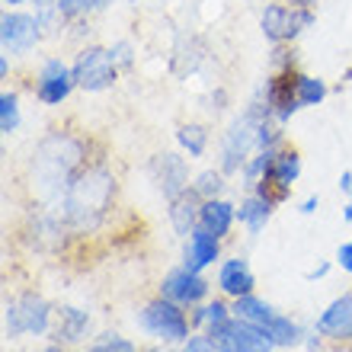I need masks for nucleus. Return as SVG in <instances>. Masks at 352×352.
<instances>
[{
  "label": "nucleus",
  "instance_id": "nucleus-1",
  "mask_svg": "<svg viewBox=\"0 0 352 352\" xmlns=\"http://www.w3.org/2000/svg\"><path fill=\"white\" fill-rule=\"evenodd\" d=\"M116 199V176L100 164H87L61 195V221L71 228H96Z\"/></svg>",
  "mask_w": 352,
  "mask_h": 352
},
{
  "label": "nucleus",
  "instance_id": "nucleus-40",
  "mask_svg": "<svg viewBox=\"0 0 352 352\" xmlns=\"http://www.w3.org/2000/svg\"><path fill=\"white\" fill-rule=\"evenodd\" d=\"M26 3H32V0H3L7 10H19V7H26Z\"/></svg>",
  "mask_w": 352,
  "mask_h": 352
},
{
  "label": "nucleus",
  "instance_id": "nucleus-31",
  "mask_svg": "<svg viewBox=\"0 0 352 352\" xmlns=\"http://www.w3.org/2000/svg\"><path fill=\"white\" fill-rule=\"evenodd\" d=\"M292 67H298L295 45H272V52H269V71H292Z\"/></svg>",
  "mask_w": 352,
  "mask_h": 352
},
{
  "label": "nucleus",
  "instance_id": "nucleus-43",
  "mask_svg": "<svg viewBox=\"0 0 352 352\" xmlns=\"http://www.w3.org/2000/svg\"><path fill=\"white\" fill-rule=\"evenodd\" d=\"M138 352H164V349H160V346H141Z\"/></svg>",
  "mask_w": 352,
  "mask_h": 352
},
{
  "label": "nucleus",
  "instance_id": "nucleus-28",
  "mask_svg": "<svg viewBox=\"0 0 352 352\" xmlns=\"http://www.w3.org/2000/svg\"><path fill=\"white\" fill-rule=\"evenodd\" d=\"M116 0H58V7L65 13L67 23H77V19H90L93 13H102L109 10Z\"/></svg>",
  "mask_w": 352,
  "mask_h": 352
},
{
  "label": "nucleus",
  "instance_id": "nucleus-41",
  "mask_svg": "<svg viewBox=\"0 0 352 352\" xmlns=\"http://www.w3.org/2000/svg\"><path fill=\"white\" fill-rule=\"evenodd\" d=\"M343 221H346V224H352V199L343 205Z\"/></svg>",
  "mask_w": 352,
  "mask_h": 352
},
{
  "label": "nucleus",
  "instance_id": "nucleus-5",
  "mask_svg": "<svg viewBox=\"0 0 352 352\" xmlns=\"http://www.w3.org/2000/svg\"><path fill=\"white\" fill-rule=\"evenodd\" d=\"M71 74H74L77 90L102 93V90H112V87H116L122 67L116 65L112 48H106V45H80L77 48V55H74V61H71Z\"/></svg>",
  "mask_w": 352,
  "mask_h": 352
},
{
  "label": "nucleus",
  "instance_id": "nucleus-20",
  "mask_svg": "<svg viewBox=\"0 0 352 352\" xmlns=\"http://www.w3.org/2000/svg\"><path fill=\"white\" fill-rule=\"evenodd\" d=\"M272 212H276V205L272 202H266V199L256 195V192H247V199H241V205H237V221L256 237V234L269 224Z\"/></svg>",
  "mask_w": 352,
  "mask_h": 352
},
{
  "label": "nucleus",
  "instance_id": "nucleus-4",
  "mask_svg": "<svg viewBox=\"0 0 352 352\" xmlns=\"http://www.w3.org/2000/svg\"><path fill=\"white\" fill-rule=\"evenodd\" d=\"M52 320H55V307L36 292H19L3 307V333L10 340H19L26 333L32 336L52 333Z\"/></svg>",
  "mask_w": 352,
  "mask_h": 352
},
{
  "label": "nucleus",
  "instance_id": "nucleus-14",
  "mask_svg": "<svg viewBox=\"0 0 352 352\" xmlns=\"http://www.w3.org/2000/svg\"><path fill=\"white\" fill-rule=\"evenodd\" d=\"M314 330L327 343H352V292L327 305V311L314 320Z\"/></svg>",
  "mask_w": 352,
  "mask_h": 352
},
{
  "label": "nucleus",
  "instance_id": "nucleus-30",
  "mask_svg": "<svg viewBox=\"0 0 352 352\" xmlns=\"http://www.w3.org/2000/svg\"><path fill=\"white\" fill-rule=\"evenodd\" d=\"M84 352H138V346L131 343L129 336H122V333H100V336H93V343L87 346Z\"/></svg>",
  "mask_w": 352,
  "mask_h": 352
},
{
  "label": "nucleus",
  "instance_id": "nucleus-37",
  "mask_svg": "<svg viewBox=\"0 0 352 352\" xmlns=\"http://www.w3.org/2000/svg\"><path fill=\"white\" fill-rule=\"evenodd\" d=\"M340 192H346L352 199V170H343V173H340Z\"/></svg>",
  "mask_w": 352,
  "mask_h": 352
},
{
  "label": "nucleus",
  "instance_id": "nucleus-6",
  "mask_svg": "<svg viewBox=\"0 0 352 352\" xmlns=\"http://www.w3.org/2000/svg\"><path fill=\"white\" fill-rule=\"evenodd\" d=\"M314 10L295 7L285 0H272L260 10V32L269 45H295V38L314 23Z\"/></svg>",
  "mask_w": 352,
  "mask_h": 352
},
{
  "label": "nucleus",
  "instance_id": "nucleus-32",
  "mask_svg": "<svg viewBox=\"0 0 352 352\" xmlns=\"http://www.w3.org/2000/svg\"><path fill=\"white\" fill-rule=\"evenodd\" d=\"M112 55H116V65L122 67V71H131V65H135V45H131L129 38H119V42H112Z\"/></svg>",
  "mask_w": 352,
  "mask_h": 352
},
{
  "label": "nucleus",
  "instance_id": "nucleus-33",
  "mask_svg": "<svg viewBox=\"0 0 352 352\" xmlns=\"http://www.w3.org/2000/svg\"><path fill=\"white\" fill-rule=\"evenodd\" d=\"M179 352H218L208 333H192L186 343H179Z\"/></svg>",
  "mask_w": 352,
  "mask_h": 352
},
{
  "label": "nucleus",
  "instance_id": "nucleus-15",
  "mask_svg": "<svg viewBox=\"0 0 352 352\" xmlns=\"http://www.w3.org/2000/svg\"><path fill=\"white\" fill-rule=\"evenodd\" d=\"M87 333H90V314L84 307L74 305H61L55 311V320H52V340L61 346H77L84 343Z\"/></svg>",
  "mask_w": 352,
  "mask_h": 352
},
{
  "label": "nucleus",
  "instance_id": "nucleus-19",
  "mask_svg": "<svg viewBox=\"0 0 352 352\" xmlns=\"http://www.w3.org/2000/svg\"><path fill=\"white\" fill-rule=\"evenodd\" d=\"M234 221H237V205L228 202V199H205L202 202V212H199V224H202L205 231L218 234V237H228L234 228Z\"/></svg>",
  "mask_w": 352,
  "mask_h": 352
},
{
  "label": "nucleus",
  "instance_id": "nucleus-29",
  "mask_svg": "<svg viewBox=\"0 0 352 352\" xmlns=\"http://www.w3.org/2000/svg\"><path fill=\"white\" fill-rule=\"evenodd\" d=\"M276 151L278 148H266V151H253V157L243 164V170H241V179H243V186L250 189L253 183H260L263 176L269 173V167H272V160H276Z\"/></svg>",
  "mask_w": 352,
  "mask_h": 352
},
{
  "label": "nucleus",
  "instance_id": "nucleus-44",
  "mask_svg": "<svg viewBox=\"0 0 352 352\" xmlns=\"http://www.w3.org/2000/svg\"><path fill=\"white\" fill-rule=\"evenodd\" d=\"M343 80H346V84H352V67H346V71H343Z\"/></svg>",
  "mask_w": 352,
  "mask_h": 352
},
{
  "label": "nucleus",
  "instance_id": "nucleus-38",
  "mask_svg": "<svg viewBox=\"0 0 352 352\" xmlns=\"http://www.w3.org/2000/svg\"><path fill=\"white\" fill-rule=\"evenodd\" d=\"M327 272H330V263H320V266H317V269H311V272H307V282H317V278H324L327 276Z\"/></svg>",
  "mask_w": 352,
  "mask_h": 352
},
{
  "label": "nucleus",
  "instance_id": "nucleus-3",
  "mask_svg": "<svg viewBox=\"0 0 352 352\" xmlns=\"http://www.w3.org/2000/svg\"><path fill=\"white\" fill-rule=\"evenodd\" d=\"M138 327L164 346H179L192 336V324H189L186 307L176 305V301H170V298H164V295L151 298L148 305L141 307L138 311Z\"/></svg>",
  "mask_w": 352,
  "mask_h": 352
},
{
  "label": "nucleus",
  "instance_id": "nucleus-11",
  "mask_svg": "<svg viewBox=\"0 0 352 352\" xmlns=\"http://www.w3.org/2000/svg\"><path fill=\"white\" fill-rule=\"evenodd\" d=\"M295 80H298V67H292V71H269V77L256 90L263 96V102L269 106V112L276 116V122H282V125H288L292 116L301 109L295 93Z\"/></svg>",
  "mask_w": 352,
  "mask_h": 352
},
{
  "label": "nucleus",
  "instance_id": "nucleus-7",
  "mask_svg": "<svg viewBox=\"0 0 352 352\" xmlns=\"http://www.w3.org/2000/svg\"><path fill=\"white\" fill-rule=\"evenodd\" d=\"M301 170H305L301 151L292 148V144H282V148L276 151V160H272L269 173L263 176L260 183L250 186V192L263 195V199H266V202H272V205L288 202V199H292V186L298 183Z\"/></svg>",
  "mask_w": 352,
  "mask_h": 352
},
{
  "label": "nucleus",
  "instance_id": "nucleus-25",
  "mask_svg": "<svg viewBox=\"0 0 352 352\" xmlns=\"http://www.w3.org/2000/svg\"><path fill=\"white\" fill-rule=\"evenodd\" d=\"M295 93H298V102H301V109H314V106H320V102L330 96V87H327V80H320V77L298 71Z\"/></svg>",
  "mask_w": 352,
  "mask_h": 352
},
{
  "label": "nucleus",
  "instance_id": "nucleus-8",
  "mask_svg": "<svg viewBox=\"0 0 352 352\" xmlns=\"http://www.w3.org/2000/svg\"><path fill=\"white\" fill-rule=\"evenodd\" d=\"M212 336V343L218 346V352H272L276 343L269 340V333L260 324H250V320H241V317H231L224 324L205 330Z\"/></svg>",
  "mask_w": 352,
  "mask_h": 352
},
{
  "label": "nucleus",
  "instance_id": "nucleus-17",
  "mask_svg": "<svg viewBox=\"0 0 352 352\" xmlns=\"http://www.w3.org/2000/svg\"><path fill=\"white\" fill-rule=\"evenodd\" d=\"M202 195L195 192L192 186L186 189V192H179L170 202V208H167V218H170V224H173V231L179 234V237H189V234L199 228V212H202Z\"/></svg>",
  "mask_w": 352,
  "mask_h": 352
},
{
  "label": "nucleus",
  "instance_id": "nucleus-39",
  "mask_svg": "<svg viewBox=\"0 0 352 352\" xmlns=\"http://www.w3.org/2000/svg\"><path fill=\"white\" fill-rule=\"evenodd\" d=\"M7 77H10V55L3 52L0 55V80H7Z\"/></svg>",
  "mask_w": 352,
  "mask_h": 352
},
{
  "label": "nucleus",
  "instance_id": "nucleus-18",
  "mask_svg": "<svg viewBox=\"0 0 352 352\" xmlns=\"http://www.w3.org/2000/svg\"><path fill=\"white\" fill-rule=\"evenodd\" d=\"M253 285H256V276L247 260H224L221 269H218V288H221L228 298H243L253 295Z\"/></svg>",
  "mask_w": 352,
  "mask_h": 352
},
{
  "label": "nucleus",
  "instance_id": "nucleus-12",
  "mask_svg": "<svg viewBox=\"0 0 352 352\" xmlns=\"http://www.w3.org/2000/svg\"><path fill=\"white\" fill-rule=\"evenodd\" d=\"M148 173L151 179H154V186H157V192L167 199V202H173L179 192H186L189 186H192V179H189V160L183 157V154H176V151H160V154H154L148 164Z\"/></svg>",
  "mask_w": 352,
  "mask_h": 352
},
{
  "label": "nucleus",
  "instance_id": "nucleus-26",
  "mask_svg": "<svg viewBox=\"0 0 352 352\" xmlns=\"http://www.w3.org/2000/svg\"><path fill=\"white\" fill-rule=\"evenodd\" d=\"M23 125V112H19V93L3 90L0 93V135H16Z\"/></svg>",
  "mask_w": 352,
  "mask_h": 352
},
{
  "label": "nucleus",
  "instance_id": "nucleus-10",
  "mask_svg": "<svg viewBox=\"0 0 352 352\" xmlns=\"http://www.w3.org/2000/svg\"><path fill=\"white\" fill-rule=\"evenodd\" d=\"M77 90L74 84V74H71V65H67L61 55H48L42 58V65H38V74H36V100L42 106H61V102Z\"/></svg>",
  "mask_w": 352,
  "mask_h": 352
},
{
  "label": "nucleus",
  "instance_id": "nucleus-42",
  "mask_svg": "<svg viewBox=\"0 0 352 352\" xmlns=\"http://www.w3.org/2000/svg\"><path fill=\"white\" fill-rule=\"evenodd\" d=\"M38 352H67V349L61 343H52V346H45V349H38Z\"/></svg>",
  "mask_w": 352,
  "mask_h": 352
},
{
  "label": "nucleus",
  "instance_id": "nucleus-35",
  "mask_svg": "<svg viewBox=\"0 0 352 352\" xmlns=\"http://www.w3.org/2000/svg\"><path fill=\"white\" fill-rule=\"evenodd\" d=\"M208 102H212V106H208L212 112H224L228 109V90H224V87H214L212 96H208Z\"/></svg>",
  "mask_w": 352,
  "mask_h": 352
},
{
  "label": "nucleus",
  "instance_id": "nucleus-13",
  "mask_svg": "<svg viewBox=\"0 0 352 352\" xmlns=\"http://www.w3.org/2000/svg\"><path fill=\"white\" fill-rule=\"evenodd\" d=\"M208 292H212V282L202 272H192V269H186V266L170 269L157 285V295L170 298V301H176V305H183V307L202 305L205 298H208Z\"/></svg>",
  "mask_w": 352,
  "mask_h": 352
},
{
  "label": "nucleus",
  "instance_id": "nucleus-9",
  "mask_svg": "<svg viewBox=\"0 0 352 352\" xmlns=\"http://www.w3.org/2000/svg\"><path fill=\"white\" fill-rule=\"evenodd\" d=\"M45 42L42 36V26L32 10H7L0 16V45L7 55H29L32 48H38Z\"/></svg>",
  "mask_w": 352,
  "mask_h": 352
},
{
  "label": "nucleus",
  "instance_id": "nucleus-16",
  "mask_svg": "<svg viewBox=\"0 0 352 352\" xmlns=\"http://www.w3.org/2000/svg\"><path fill=\"white\" fill-rule=\"evenodd\" d=\"M218 256H221V237H218V234H212V231H205L202 224H199V228L186 237L183 266L192 269V272H202V269L212 266Z\"/></svg>",
  "mask_w": 352,
  "mask_h": 352
},
{
  "label": "nucleus",
  "instance_id": "nucleus-22",
  "mask_svg": "<svg viewBox=\"0 0 352 352\" xmlns=\"http://www.w3.org/2000/svg\"><path fill=\"white\" fill-rule=\"evenodd\" d=\"M208 141H212V131L205 129L202 122H183L176 129V144H179L183 154H189V160L202 157L205 151H208Z\"/></svg>",
  "mask_w": 352,
  "mask_h": 352
},
{
  "label": "nucleus",
  "instance_id": "nucleus-24",
  "mask_svg": "<svg viewBox=\"0 0 352 352\" xmlns=\"http://www.w3.org/2000/svg\"><path fill=\"white\" fill-rule=\"evenodd\" d=\"M29 7H32V13H36L38 26H42V36L45 38H55L67 29V19H65V13H61V7H58V0H32Z\"/></svg>",
  "mask_w": 352,
  "mask_h": 352
},
{
  "label": "nucleus",
  "instance_id": "nucleus-21",
  "mask_svg": "<svg viewBox=\"0 0 352 352\" xmlns=\"http://www.w3.org/2000/svg\"><path fill=\"white\" fill-rule=\"evenodd\" d=\"M263 330H266L269 340L276 343V349H295V346L305 343V330H301V324L292 320L288 314H276Z\"/></svg>",
  "mask_w": 352,
  "mask_h": 352
},
{
  "label": "nucleus",
  "instance_id": "nucleus-2",
  "mask_svg": "<svg viewBox=\"0 0 352 352\" xmlns=\"http://www.w3.org/2000/svg\"><path fill=\"white\" fill-rule=\"evenodd\" d=\"M32 157H36L32 160V173L38 176V186H42L45 195H65L71 179L87 167L84 141L74 138V135H65V131L48 135Z\"/></svg>",
  "mask_w": 352,
  "mask_h": 352
},
{
  "label": "nucleus",
  "instance_id": "nucleus-23",
  "mask_svg": "<svg viewBox=\"0 0 352 352\" xmlns=\"http://www.w3.org/2000/svg\"><path fill=\"white\" fill-rule=\"evenodd\" d=\"M234 317H241V320H250V324H260L266 327L272 317L278 314L276 307L269 305V301H263L260 295H243V298H234V305H231Z\"/></svg>",
  "mask_w": 352,
  "mask_h": 352
},
{
  "label": "nucleus",
  "instance_id": "nucleus-36",
  "mask_svg": "<svg viewBox=\"0 0 352 352\" xmlns=\"http://www.w3.org/2000/svg\"><path fill=\"white\" fill-rule=\"evenodd\" d=\"M317 205H320V199H317V195H307L305 202H301V208H298V212H301V214H314V212H317Z\"/></svg>",
  "mask_w": 352,
  "mask_h": 352
},
{
  "label": "nucleus",
  "instance_id": "nucleus-34",
  "mask_svg": "<svg viewBox=\"0 0 352 352\" xmlns=\"http://www.w3.org/2000/svg\"><path fill=\"white\" fill-rule=\"evenodd\" d=\"M336 266L343 269V272H352V241L340 243V250H336Z\"/></svg>",
  "mask_w": 352,
  "mask_h": 352
},
{
  "label": "nucleus",
  "instance_id": "nucleus-27",
  "mask_svg": "<svg viewBox=\"0 0 352 352\" xmlns=\"http://www.w3.org/2000/svg\"><path fill=\"white\" fill-rule=\"evenodd\" d=\"M192 189L202 195V199H221L224 189H228V173H224V170H214V167L202 170L199 176H192Z\"/></svg>",
  "mask_w": 352,
  "mask_h": 352
}]
</instances>
